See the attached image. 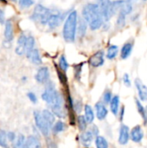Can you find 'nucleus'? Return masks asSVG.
I'll list each match as a JSON object with an SVG mask.
<instances>
[{
  "instance_id": "18",
  "label": "nucleus",
  "mask_w": 147,
  "mask_h": 148,
  "mask_svg": "<svg viewBox=\"0 0 147 148\" xmlns=\"http://www.w3.org/2000/svg\"><path fill=\"white\" fill-rule=\"evenodd\" d=\"M133 43L132 42H126L122 49H121V54H120V56L122 59H126L130 56L131 53H132V50H133Z\"/></svg>"
},
{
  "instance_id": "5",
  "label": "nucleus",
  "mask_w": 147,
  "mask_h": 148,
  "mask_svg": "<svg viewBox=\"0 0 147 148\" xmlns=\"http://www.w3.org/2000/svg\"><path fill=\"white\" fill-rule=\"evenodd\" d=\"M98 6L103 17V20L109 21L114 14L113 2H111L110 0H99Z\"/></svg>"
},
{
  "instance_id": "28",
  "label": "nucleus",
  "mask_w": 147,
  "mask_h": 148,
  "mask_svg": "<svg viewBox=\"0 0 147 148\" xmlns=\"http://www.w3.org/2000/svg\"><path fill=\"white\" fill-rule=\"evenodd\" d=\"M35 47V39L33 36H29L26 39V44H25V53H28L31 51Z\"/></svg>"
},
{
  "instance_id": "42",
  "label": "nucleus",
  "mask_w": 147,
  "mask_h": 148,
  "mask_svg": "<svg viewBox=\"0 0 147 148\" xmlns=\"http://www.w3.org/2000/svg\"><path fill=\"white\" fill-rule=\"evenodd\" d=\"M90 131L93 133V134H94V135L98 136V134H99V129L97 128V127H96V126H94V127H92V130H90Z\"/></svg>"
},
{
  "instance_id": "36",
  "label": "nucleus",
  "mask_w": 147,
  "mask_h": 148,
  "mask_svg": "<svg viewBox=\"0 0 147 148\" xmlns=\"http://www.w3.org/2000/svg\"><path fill=\"white\" fill-rule=\"evenodd\" d=\"M33 0H19V5L21 8H28L33 4Z\"/></svg>"
},
{
  "instance_id": "7",
  "label": "nucleus",
  "mask_w": 147,
  "mask_h": 148,
  "mask_svg": "<svg viewBox=\"0 0 147 148\" xmlns=\"http://www.w3.org/2000/svg\"><path fill=\"white\" fill-rule=\"evenodd\" d=\"M105 60H104V52L100 50L96 53H94L88 60L89 64L94 68H98L103 65Z\"/></svg>"
},
{
  "instance_id": "2",
  "label": "nucleus",
  "mask_w": 147,
  "mask_h": 148,
  "mask_svg": "<svg viewBox=\"0 0 147 148\" xmlns=\"http://www.w3.org/2000/svg\"><path fill=\"white\" fill-rule=\"evenodd\" d=\"M82 14L85 21L89 24L91 29L95 30L102 26L103 17L101 16L98 4H94V3L87 4L82 10Z\"/></svg>"
},
{
  "instance_id": "43",
  "label": "nucleus",
  "mask_w": 147,
  "mask_h": 148,
  "mask_svg": "<svg viewBox=\"0 0 147 148\" xmlns=\"http://www.w3.org/2000/svg\"><path fill=\"white\" fill-rule=\"evenodd\" d=\"M0 23H4V13L1 9H0Z\"/></svg>"
},
{
  "instance_id": "24",
  "label": "nucleus",
  "mask_w": 147,
  "mask_h": 148,
  "mask_svg": "<svg viewBox=\"0 0 147 148\" xmlns=\"http://www.w3.org/2000/svg\"><path fill=\"white\" fill-rule=\"evenodd\" d=\"M118 54V46L116 45H111L108 49H107V57L110 60L113 59L116 57Z\"/></svg>"
},
{
  "instance_id": "13",
  "label": "nucleus",
  "mask_w": 147,
  "mask_h": 148,
  "mask_svg": "<svg viewBox=\"0 0 147 148\" xmlns=\"http://www.w3.org/2000/svg\"><path fill=\"white\" fill-rule=\"evenodd\" d=\"M26 39L27 37L25 36L24 34L20 35L18 40H17V44L16 47V53L18 56H22L25 54V44H26Z\"/></svg>"
},
{
  "instance_id": "20",
  "label": "nucleus",
  "mask_w": 147,
  "mask_h": 148,
  "mask_svg": "<svg viewBox=\"0 0 147 148\" xmlns=\"http://www.w3.org/2000/svg\"><path fill=\"white\" fill-rule=\"evenodd\" d=\"M119 108H120V97L118 95H115L112 98L110 101V109L114 115L118 114Z\"/></svg>"
},
{
  "instance_id": "17",
  "label": "nucleus",
  "mask_w": 147,
  "mask_h": 148,
  "mask_svg": "<svg viewBox=\"0 0 147 148\" xmlns=\"http://www.w3.org/2000/svg\"><path fill=\"white\" fill-rule=\"evenodd\" d=\"M26 146L27 148H42V144L38 138L30 135L26 139Z\"/></svg>"
},
{
  "instance_id": "35",
  "label": "nucleus",
  "mask_w": 147,
  "mask_h": 148,
  "mask_svg": "<svg viewBox=\"0 0 147 148\" xmlns=\"http://www.w3.org/2000/svg\"><path fill=\"white\" fill-rule=\"evenodd\" d=\"M82 65L83 63H81V64H78L75 67V78L76 80H80V77H81V69H82Z\"/></svg>"
},
{
  "instance_id": "27",
  "label": "nucleus",
  "mask_w": 147,
  "mask_h": 148,
  "mask_svg": "<svg viewBox=\"0 0 147 148\" xmlns=\"http://www.w3.org/2000/svg\"><path fill=\"white\" fill-rule=\"evenodd\" d=\"M87 30V23L83 19H80L79 26H78V33L80 36H84Z\"/></svg>"
},
{
  "instance_id": "25",
  "label": "nucleus",
  "mask_w": 147,
  "mask_h": 148,
  "mask_svg": "<svg viewBox=\"0 0 147 148\" xmlns=\"http://www.w3.org/2000/svg\"><path fill=\"white\" fill-rule=\"evenodd\" d=\"M66 129V125L63 121H58L57 122H55L54 125H53V132L55 134H58V133H61L62 131H64Z\"/></svg>"
},
{
  "instance_id": "34",
  "label": "nucleus",
  "mask_w": 147,
  "mask_h": 148,
  "mask_svg": "<svg viewBox=\"0 0 147 148\" xmlns=\"http://www.w3.org/2000/svg\"><path fill=\"white\" fill-rule=\"evenodd\" d=\"M126 16L124 13L122 12H120L119 14V16H118V20H117V24L119 27H123L125 25V23H126Z\"/></svg>"
},
{
  "instance_id": "30",
  "label": "nucleus",
  "mask_w": 147,
  "mask_h": 148,
  "mask_svg": "<svg viewBox=\"0 0 147 148\" xmlns=\"http://www.w3.org/2000/svg\"><path fill=\"white\" fill-rule=\"evenodd\" d=\"M13 148H27L26 146V139L23 135H19L16 141V144L14 145V147Z\"/></svg>"
},
{
  "instance_id": "44",
  "label": "nucleus",
  "mask_w": 147,
  "mask_h": 148,
  "mask_svg": "<svg viewBox=\"0 0 147 148\" xmlns=\"http://www.w3.org/2000/svg\"><path fill=\"white\" fill-rule=\"evenodd\" d=\"M124 110H125V108H121V110H120V121H122V120H123V115H124Z\"/></svg>"
},
{
  "instance_id": "47",
  "label": "nucleus",
  "mask_w": 147,
  "mask_h": 148,
  "mask_svg": "<svg viewBox=\"0 0 147 148\" xmlns=\"http://www.w3.org/2000/svg\"><path fill=\"white\" fill-rule=\"evenodd\" d=\"M144 1H146V0H144Z\"/></svg>"
},
{
  "instance_id": "38",
  "label": "nucleus",
  "mask_w": 147,
  "mask_h": 148,
  "mask_svg": "<svg viewBox=\"0 0 147 148\" xmlns=\"http://www.w3.org/2000/svg\"><path fill=\"white\" fill-rule=\"evenodd\" d=\"M27 96H28L29 100H30L31 102H33V103H36L37 102V98H36V95L34 93L29 92V93H28Z\"/></svg>"
},
{
  "instance_id": "40",
  "label": "nucleus",
  "mask_w": 147,
  "mask_h": 148,
  "mask_svg": "<svg viewBox=\"0 0 147 148\" xmlns=\"http://www.w3.org/2000/svg\"><path fill=\"white\" fill-rule=\"evenodd\" d=\"M46 144H47V147L48 148H57V145L52 140H47Z\"/></svg>"
},
{
  "instance_id": "12",
  "label": "nucleus",
  "mask_w": 147,
  "mask_h": 148,
  "mask_svg": "<svg viewBox=\"0 0 147 148\" xmlns=\"http://www.w3.org/2000/svg\"><path fill=\"white\" fill-rule=\"evenodd\" d=\"M95 110H96V116L100 121L104 120L108 114V111L106 106L102 102H98L95 104Z\"/></svg>"
},
{
  "instance_id": "8",
  "label": "nucleus",
  "mask_w": 147,
  "mask_h": 148,
  "mask_svg": "<svg viewBox=\"0 0 147 148\" xmlns=\"http://www.w3.org/2000/svg\"><path fill=\"white\" fill-rule=\"evenodd\" d=\"M36 80L39 83H46L49 79V71L47 67H42L38 69L36 76Z\"/></svg>"
},
{
  "instance_id": "22",
  "label": "nucleus",
  "mask_w": 147,
  "mask_h": 148,
  "mask_svg": "<svg viewBox=\"0 0 147 148\" xmlns=\"http://www.w3.org/2000/svg\"><path fill=\"white\" fill-rule=\"evenodd\" d=\"M85 111V119L88 123H92L94 120V113L92 108L89 105H86L84 108Z\"/></svg>"
},
{
  "instance_id": "10",
  "label": "nucleus",
  "mask_w": 147,
  "mask_h": 148,
  "mask_svg": "<svg viewBox=\"0 0 147 148\" xmlns=\"http://www.w3.org/2000/svg\"><path fill=\"white\" fill-rule=\"evenodd\" d=\"M135 86L137 88L139 96L142 101H147V87L141 82L140 79H135Z\"/></svg>"
},
{
  "instance_id": "11",
  "label": "nucleus",
  "mask_w": 147,
  "mask_h": 148,
  "mask_svg": "<svg viewBox=\"0 0 147 148\" xmlns=\"http://www.w3.org/2000/svg\"><path fill=\"white\" fill-rule=\"evenodd\" d=\"M130 137L133 142H136V143L140 142L144 137V132H143L142 127L140 126L134 127L130 133Z\"/></svg>"
},
{
  "instance_id": "21",
  "label": "nucleus",
  "mask_w": 147,
  "mask_h": 148,
  "mask_svg": "<svg viewBox=\"0 0 147 148\" xmlns=\"http://www.w3.org/2000/svg\"><path fill=\"white\" fill-rule=\"evenodd\" d=\"M94 134L93 133L89 130V131H86L84 132L81 136V140L82 142L83 145L85 146H89L91 144V142L93 141V139H94Z\"/></svg>"
},
{
  "instance_id": "37",
  "label": "nucleus",
  "mask_w": 147,
  "mask_h": 148,
  "mask_svg": "<svg viewBox=\"0 0 147 148\" xmlns=\"http://www.w3.org/2000/svg\"><path fill=\"white\" fill-rule=\"evenodd\" d=\"M112 93L110 91H107L104 95H103V100H104V102L105 103H110L111 100H112Z\"/></svg>"
},
{
  "instance_id": "26",
  "label": "nucleus",
  "mask_w": 147,
  "mask_h": 148,
  "mask_svg": "<svg viewBox=\"0 0 147 148\" xmlns=\"http://www.w3.org/2000/svg\"><path fill=\"white\" fill-rule=\"evenodd\" d=\"M135 103H136V107H137L138 112L139 113V114L141 115V117L144 119V122H145V124H146V108L143 107V105L141 104V102H140L138 99H135Z\"/></svg>"
},
{
  "instance_id": "45",
  "label": "nucleus",
  "mask_w": 147,
  "mask_h": 148,
  "mask_svg": "<svg viewBox=\"0 0 147 148\" xmlns=\"http://www.w3.org/2000/svg\"><path fill=\"white\" fill-rule=\"evenodd\" d=\"M126 1H128L129 3H132V2H133V1H134V0H126Z\"/></svg>"
},
{
  "instance_id": "15",
  "label": "nucleus",
  "mask_w": 147,
  "mask_h": 148,
  "mask_svg": "<svg viewBox=\"0 0 147 148\" xmlns=\"http://www.w3.org/2000/svg\"><path fill=\"white\" fill-rule=\"evenodd\" d=\"M4 37L5 41L11 42L14 38V29H13V24L10 20H7L5 23V28H4Z\"/></svg>"
},
{
  "instance_id": "33",
  "label": "nucleus",
  "mask_w": 147,
  "mask_h": 148,
  "mask_svg": "<svg viewBox=\"0 0 147 148\" xmlns=\"http://www.w3.org/2000/svg\"><path fill=\"white\" fill-rule=\"evenodd\" d=\"M56 68V71H57V74H58V76H59V79L61 81V82L63 84V85H67V82H68V80H67V77L65 75V73L62 72L61 69H59L57 67Z\"/></svg>"
},
{
  "instance_id": "16",
  "label": "nucleus",
  "mask_w": 147,
  "mask_h": 148,
  "mask_svg": "<svg viewBox=\"0 0 147 148\" xmlns=\"http://www.w3.org/2000/svg\"><path fill=\"white\" fill-rule=\"evenodd\" d=\"M61 21H62V17L59 14H51L47 24L49 26V28L55 29L59 26V24L61 23Z\"/></svg>"
},
{
  "instance_id": "31",
  "label": "nucleus",
  "mask_w": 147,
  "mask_h": 148,
  "mask_svg": "<svg viewBox=\"0 0 147 148\" xmlns=\"http://www.w3.org/2000/svg\"><path fill=\"white\" fill-rule=\"evenodd\" d=\"M77 124H78V127H79V129L81 131H85L86 128H87V125H88V122L85 119V117L83 115H79L78 118H77Z\"/></svg>"
},
{
  "instance_id": "14",
  "label": "nucleus",
  "mask_w": 147,
  "mask_h": 148,
  "mask_svg": "<svg viewBox=\"0 0 147 148\" xmlns=\"http://www.w3.org/2000/svg\"><path fill=\"white\" fill-rule=\"evenodd\" d=\"M26 56L28 59L30 60V62L36 65H40L42 64V59L39 54V51L36 49H33L31 51L26 53Z\"/></svg>"
},
{
  "instance_id": "46",
  "label": "nucleus",
  "mask_w": 147,
  "mask_h": 148,
  "mask_svg": "<svg viewBox=\"0 0 147 148\" xmlns=\"http://www.w3.org/2000/svg\"><path fill=\"white\" fill-rule=\"evenodd\" d=\"M12 1H16V0H12Z\"/></svg>"
},
{
  "instance_id": "32",
  "label": "nucleus",
  "mask_w": 147,
  "mask_h": 148,
  "mask_svg": "<svg viewBox=\"0 0 147 148\" xmlns=\"http://www.w3.org/2000/svg\"><path fill=\"white\" fill-rule=\"evenodd\" d=\"M59 68L64 73L67 71V69L68 68V62H67V60H66V58H65V56L63 55L61 56V57L59 59Z\"/></svg>"
},
{
  "instance_id": "1",
  "label": "nucleus",
  "mask_w": 147,
  "mask_h": 148,
  "mask_svg": "<svg viewBox=\"0 0 147 148\" xmlns=\"http://www.w3.org/2000/svg\"><path fill=\"white\" fill-rule=\"evenodd\" d=\"M42 100L50 107L52 113L59 118H65L67 115L66 108L63 106L62 95L58 93L53 84H49L42 95Z\"/></svg>"
},
{
  "instance_id": "9",
  "label": "nucleus",
  "mask_w": 147,
  "mask_h": 148,
  "mask_svg": "<svg viewBox=\"0 0 147 148\" xmlns=\"http://www.w3.org/2000/svg\"><path fill=\"white\" fill-rule=\"evenodd\" d=\"M130 139V131L129 127L126 125H121L120 129V135H119V143L120 145H126L129 141Z\"/></svg>"
},
{
  "instance_id": "19",
  "label": "nucleus",
  "mask_w": 147,
  "mask_h": 148,
  "mask_svg": "<svg viewBox=\"0 0 147 148\" xmlns=\"http://www.w3.org/2000/svg\"><path fill=\"white\" fill-rule=\"evenodd\" d=\"M42 114L43 116V118L45 119V121H47V123L49 125V127H51L54 124H55V114L48 110V109H45L42 112Z\"/></svg>"
},
{
  "instance_id": "23",
  "label": "nucleus",
  "mask_w": 147,
  "mask_h": 148,
  "mask_svg": "<svg viewBox=\"0 0 147 148\" xmlns=\"http://www.w3.org/2000/svg\"><path fill=\"white\" fill-rule=\"evenodd\" d=\"M95 145L97 148H108L107 140L102 136H97L95 139Z\"/></svg>"
},
{
  "instance_id": "3",
  "label": "nucleus",
  "mask_w": 147,
  "mask_h": 148,
  "mask_svg": "<svg viewBox=\"0 0 147 148\" xmlns=\"http://www.w3.org/2000/svg\"><path fill=\"white\" fill-rule=\"evenodd\" d=\"M77 25V12L75 10L72 11L66 19L64 27H63V37L68 42H73L75 38Z\"/></svg>"
},
{
  "instance_id": "41",
  "label": "nucleus",
  "mask_w": 147,
  "mask_h": 148,
  "mask_svg": "<svg viewBox=\"0 0 147 148\" xmlns=\"http://www.w3.org/2000/svg\"><path fill=\"white\" fill-rule=\"evenodd\" d=\"M15 139H16V135H15L14 133H12V132L7 133V140H10V141L12 142V141L15 140Z\"/></svg>"
},
{
  "instance_id": "29",
  "label": "nucleus",
  "mask_w": 147,
  "mask_h": 148,
  "mask_svg": "<svg viewBox=\"0 0 147 148\" xmlns=\"http://www.w3.org/2000/svg\"><path fill=\"white\" fill-rule=\"evenodd\" d=\"M0 147L3 148H9L7 142V133L0 129Z\"/></svg>"
},
{
  "instance_id": "39",
  "label": "nucleus",
  "mask_w": 147,
  "mask_h": 148,
  "mask_svg": "<svg viewBox=\"0 0 147 148\" xmlns=\"http://www.w3.org/2000/svg\"><path fill=\"white\" fill-rule=\"evenodd\" d=\"M123 82L125 83V85L126 87H131V81H130V77L127 74H125L123 76Z\"/></svg>"
},
{
  "instance_id": "4",
  "label": "nucleus",
  "mask_w": 147,
  "mask_h": 148,
  "mask_svg": "<svg viewBox=\"0 0 147 148\" xmlns=\"http://www.w3.org/2000/svg\"><path fill=\"white\" fill-rule=\"evenodd\" d=\"M50 15H51L50 10L48 8L41 4H37L34 9V12L31 16V19L41 24H47Z\"/></svg>"
},
{
  "instance_id": "6",
  "label": "nucleus",
  "mask_w": 147,
  "mask_h": 148,
  "mask_svg": "<svg viewBox=\"0 0 147 148\" xmlns=\"http://www.w3.org/2000/svg\"><path fill=\"white\" fill-rule=\"evenodd\" d=\"M34 119H35V122L36 125L37 127V128L39 129V131L45 136L47 137L49 134V131H50V127L49 125L47 123V121H45V119L43 118L42 114L41 112L39 111H34Z\"/></svg>"
}]
</instances>
